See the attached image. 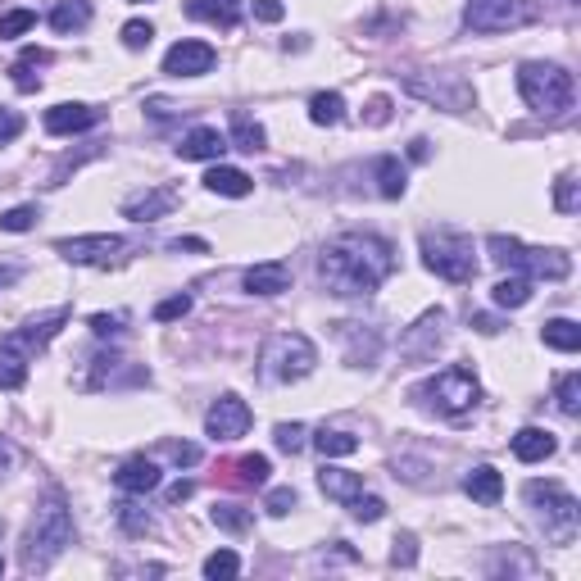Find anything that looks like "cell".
<instances>
[{"mask_svg": "<svg viewBox=\"0 0 581 581\" xmlns=\"http://www.w3.org/2000/svg\"><path fill=\"white\" fill-rule=\"evenodd\" d=\"M250 432V404L241 395H218L205 414V436L209 441H237Z\"/></svg>", "mask_w": 581, "mask_h": 581, "instance_id": "obj_12", "label": "cell"}, {"mask_svg": "<svg viewBox=\"0 0 581 581\" xmlns=\"http://www.w3.org/2000/svg\"><path fill=\"white\" fill-rule=\"evenodd\" d=\"M391 563H395V568H414V563H418V536L414 532H400L391 541Z\"/></svg>", "mask_w": 581, "mask_h": 581, "instance_id": "obj_42", "label": "cell"}, {"mask_svg": "<svg viewBox=\"0 0 581 581\" xmlns=\"http://www.w3.org/2000/svg\"><path fill=\"white\" fill-rule=\"evenodd\" d=\"M554 450H559V441H554L545 427H522V432L513 436V454H518L522 463H541V459H550Z\"/></svg>", "mask_w": 581, "mask_h": 581, "instance_id": "obj_23", "label": "cell"}, {"mask_svg": "<svg viewBox=\"0 0 581 581\" xmlns=\"http://www.w3.org/2000/svg\"><path fill=\"white\" fill-rule=\"evenodd\" d=\"M536 19H541V5H532V0H473L463 10V28L473 32H509Z\"/></svg>", "mask_w": 581, "mask_h": 581, "instance_id": "obj_9", "label": "cell"}, {"mask_svg": "<svg viewBox=\"0 0 581 581\" xmlns=\"http://www.w3.org/2000/svg\"><path fill=\"white\" fill-rule=\"evenodd\" d=\"M150 114H155V119H173V109H178V105H168V100H150Z\"/></svg>", "mask_w": 581, "mask_h": 581, "instance_id": "obj_59", "label": "cell"}, {"mask_svg": "<svg viewBox=\"0 0 581 581\" xmlns=\"http://www.w3.org/2000/svg\"><path fill=\"white\" fill-rule=\"evenodd\" d=\"M214 46L209 41H178V46H168L164 55V73L168 78H200V73L214 69Z\"/></svg>", "mask_w": 581, "mask_h": 581, "instance_id": "obj_13", "label": "cell"}, {"mask_svg": "<svg viewBox=\"0 0 581 581\" xmlns=\"http://www.w3.org/2000/svg\"><path fill=\"white\" fill-rule=\"evenodd\" d=\"M227 146L246 150V155H259V150L268 146V137H264V128H259L255 119H246V114H237V119H232V141H227Z\"/></svg>", "mask_w": 581, "mask_h": 581, "instance_id": "obj_32", "label": "cell"}, {"mask_svg": "<svg viewBox=\"0 0 581 581\" xmlns=\"http://www.w3.org/2000/svg\"><path fill=\"white\" fill-rule=\"evenodd\" d=\"M191 314V296H168L155 305V323H173V318H187Z\"/></svg>", "mask_w": 581, "mask_h": 581, "instance_id": "obj_48", "label": "cell"}, {"mask_svg": "<svg viewBox=\"0 0 581 581\" xmlns=\"http://www.w3.org/2000/svg\"><path fill=\"white\" fill-rule=\"evenodd\" d=\"M250 10H255V19H259V23H277V19L286 14V5H282V0H255Z\"/></svg>", "mask_w": 581, "mask_h": 581, "instance_id": "obj_53", "label": "cell"}, {"mask_svg": "<svg viewBox=\"0 0 581 581\" xmlns=\"http://www.w3.org/2000/svg\"><path fill=\"white\" fill-rule=\"evenodd\" d=\"M91 23V0H60L55 10H50V28L55 32H82Z\"/></svg>", "mask_w": 581, "mask_h": 581, "instance_id": "obj_27", "label": "cell"}, {"mask_svg": "<svg viewBox=\"0 0 581 581\" xmlns=\"http://www.w3.org/2000/svg\"><path fill=\"white\" fill-rule=\"evenodd\" d=\"M541 341L550 345V350H559V355H572V350H581V327L572 323V318H550V323L541 327Z\"/></svg>", "mask_w": 581, "mask_h": 581, "instance_id": "obj_28", "label": "cell"}, {"mask_svg": "<svg viewBox=\"0 0 581 581\" xmlns=\"http://www.w3.org/2000/svg\"><path fill=\"white\" fill-rule=\"evenodd\" d=\"M32 64H50V50H23V60L10 64L14 87H19V91H37L41 87V73H32Z\"/></svg>", "mask_w": 581, "mask_h": 581, "instance_id": "obj_34", "label": "cell"}, {"mask_svg": "<svg viewBox=\"0 0 581 581\" xmlns=\"http://www.w3.org/2000/svg\"><path fill=\"white\" fill-rule=\"evenodd\" d=\"M132 5H137V0H132Z\"/></svg>", "mask_w": 581, "mask_h": 581, "instance_id": "obj_63", "label": "cell"}, {"mask_svg": "<svg viewBox=\"0 0 581 581\" xmlns=\"http://www.w3.org/2000/svg\"><path fill=\"white\" fill-rule=\"evenodd\" d=\"M527 504L536 509V522L550 541L568 545L577 536V522H581V504L572 491H563L559 482H527Z\"/></svg>", "mask_w": 581, "mask_h": 581, "instance_id": "obj_5", "label": "cell"}, {"mask_svg": "<svg viewBox=\"0 0 581 581\" xmlns=\"http://www.w3.org/2000/svg\"><path fill=\"white\" fill-rule=\"evenodd\" d=\"M554 400H559V409L568 418H577L581 414V373H563L554 382Z\"/></svg>", "mask_w": 581, "mask_h": 581, "instance_id": "obj_35", "label": "cell"}, {"mask_svg": "<svg viewBox=\"0 0 581 581\" xmlns=\"http://www.w3.org/2000/svg\"><path fill=\"white\" fill-rule=\"evenodd\" d=\"M518 91L536 114H563L572 105V73L559 69V64L532 60L518 69Z\"/></svg>", "mask_w": 581, "mask_h": 581, "instance_id": "obj_7", "label": "cell"}, {"mask_svg": "<svg viewBox=\"0 0 581 581\" xmlns=\"http://www.w3.org/2000/svg\"><path fill=\"white\" fill-rule=\"evenodd\" d=\"M473 327L482 336H495V332H500V318H495V314H473Z\"/></svg>", "mask_w": 581, "mask_h": 581, "instance_id": "obj_57", "label": "cell"}, {"mask_svg": "<svg viewBox=\"0 0 581 581\" xmlns=\"http://www.w3.org/2000/svg\"><path fill=\"white\" fill-rule=\"evenodd\" d=\"M423 264L436 277H445V282H473L477 277L473 241L463 237V232H445V227L423 232Z\"/></svg>", "mask_w": 581, "mask_h": 581, "instance_id": "obj_8", "label": "cell"}, {"mask_svg": "<svg viewBox=\"0 0 581 581\" xmlns=\"http://www.w3.org/2000/svg\"><path fill=\"white\" fill-rule=\"evenodd\" d=\"M64 323H69V309H50L41 318H28L0 341V391H19L28 382V364L37 359V350H46V341H55Z\"/></svg>", "mask_w": 581, "mask_h": 581, "instance_id": "obj_3", "label": "cell"}, {"mask_svg": "<svg viewBox=\"0 0 581 581\" xmlns=\"http://www.w3.org/2000/svg\"><path fill=\"white\" fill-rule=\"evenodd\" d=\"M341 119H345L341 91H318V96L309 100V123H318V128H336Z\"/></svg>", "mask_w": 581, "mask_h": 581, "instance_id": "obj_31", "label": "cell"}, {"mask_svg": "<svg viewBox=\"0 0 581 581\" xmlns=\"http://www.w3.org/2000/svg\"><path fill=\"white\" fill-rule=\"evenodd\" d=\"M114 486H119V491H128V495H150L159 486V463L146 459V454H132V459L119 463Z\"/></svg>", "mask_w": 581, "mask_h": 581, "instance_id": "obj_19", "label": "cell"}, {"mask_svg": "<svg viewBox=\"0 0 581 581\" xmlns=\"http://www.w3.org/2000/svg\"><path fill=\"white\" fill-rule=\"evenodd\" d=\"M150 41H155V28H150L146 19H132V23H123V46H128V50H146Z\"/></svg>", "mask_w": 581, "mask_h": 581, "instance_id": "obj_46", "label": "cell"}, {"mask_svg": "<svg viewBox=\"0 0 581 581\" xmlns=\"http://www.w3.org/2000/svg\"><path fill=\"white\" fill-rule=\"evenodd\" d=\"M273 445L282 454H300V450H305V427H300V423H277L273 427Z\"/></svg>", "mask_w": 581, "mask_h": 581, "instance_id": "obj_40", "label": "cell"}, {"mask_svg": "<svg viewBox=\"0 0 581 581\" xmlns=\"http://www.w3.org/2000/svg\"><path fill=\"white\" fill-rule=\"evenodd\" d=\"M168 250H173V255H182V250H191V255H205L209 241H200V237H178V241H168Z\"/></svg>", "mask_w": 581, "mask_h": 581, "instance_id": "obj_54", "label": "cell"}, {"mask_svg": "<svg viewBox=\"0 0 581 581\" xmlns=\"http://www.w3.org/2000/svg\"><path fill=\"white\" fill-rule=\"evenodd\" d=\"M41 209L37 205H14L0 214V232H28V227H37Z\"/></svg>", "mask_w": 581, "mask_h": 581, "instance_id": "obj_39", "label": "cell"}, {"mask_svg": "<svg viewBox=\"0 0 581 581\" xmlns=\"http://www.w3.org/2000/svg\"><path fill=\"white\" fill-rule=\"evenodd\" d=\"M214 522L223 527V532H246L250 509H241V504H214Z\"/></svg>", "mask_w": 581, "mask_h": 581, "instance_id": "obj_41", "label": "cell"}, {"mask_svg": "<svg viewBox=\"0 0 581 581\" xmlns=\"http://www.w3.org/2000/svg\"><path fill=\"white\" fill-rule=\"evenodd\" d=\"M164 454L173 463H182V468H191V463H200V445H187V441H168Z\"/></svg>", "mask_w": 581, "mask_h": 581, "instance_id": "obj_49", "label": "cell"}, {"mask_svg": "<svg viewBox=\"0 0 581 581\" xmlns=\"http://www.w3.org/2000/svg\"><path fill=\"white\" fill-rule=\"evenodd\" d=\"M364 123H373V128H382V123H391V100H386V96H373V100H368V114H364Z\"/></svg>", "mask_w": 581, "mask_h": 581, "instance_id": "obj_52", "label": "cell"}, {"mask_svg": "<svg viewBox=\"0 0 581 581\" xmlns=\"http://www.w3.org/2000/svg\"><path fill=\"white\" fill-rule=\"evenodd\" d=\"M414 400L423 404L427 414L463 418L468 409H477V400H482V382H477L468 368H441L436 377H427V382L418 386Z\"/></svg>", "mask_w": 581, "mask_h": 581, "instance_id": "obj_4", "label": "cell"}, {"mask_svg": "<svg viewBox=\"0 0 581 581\" xmlns=\"http://www.w3.org/2000/svg\"><path fill=\"white\" fill-rule=\"evenodd\" d=\"M0 532H5V522H0Z\"/></svg>", "mask_w": 581, "mask_h": 581, "instance_id": "obj_61", "label": "cell"}, {"mask_svg": "<svg viewBox=\"0 0 581 581\" xmlns=\"http://www.w3.org/2000/svg\"><path fill=\"white\" fill-rule=\"evenodd\" d=\"M427 155H432V150H427V141H423V137H418V141H414V146H409V159H418V164H423V159H427Z\"/></svg>", "mask_w": 581, "mask_h": 581, "instance_id": "obj_60", "label": "cell"}, {"mask_svg": "<svg viewBox=\"0 0 581 581\" xmlns=\"http://www.w3.org/2000/svg\"><path fill=\"white\" fill-rule=\"evenodd\" d=\"M96 123H100V109L82 105V100H64V105L46 109V132H55V137H73V132H87Z\"/></svg>", "mask_w": 581, "mask_h": 581, "instance_id": "obj_18", "label": "cell"}, {"mask_svg": "<svg viewBox=\"0 0 581 581\" xmlns=\"http://www.w3.org/2000/svg\"><path fill=\"white\" fill-rule=\"evenodd\" d=\"M441 341H445V309H427V314L400 336V355L409 359V364H432Z\"/></svg>", "mask_w": 581, "mask_h": 581, "instance_id": "obj_11", "label": "cell"}, {"mask_svg": "<svg viewBox=\"0 0 581 581\" xmlns=\"http://www.w3.org/2000/svg\"><path fill=\"white\" fill-rule=\"evenodd\" d=\"M395 273V246L377 232H345V237L327 241L318 255V277L332 296L341 300H364Z\"/></svg>", "mask_w": 581, "mask_h": 581, "instance_id": "obj_1", "label": "cell"}, {"mask_svg": "<svg viewBox=\"0 0 581 581\" xmlns=\"http://www.w3.org/2000/svg\"><path fill=\"white\" fill-rule=\"evenodd\" d=\"M223 150H227V137L218 128H191L182 137L178 155L182 159H223Z\"/></svg>", "mask_w": 581, "mask_h": 581, "instance_id": "obj_22", "label": "cell"}, {"mask_svg": "<svg viewBox=\"0 0 581 581\" xmlns=\"http://www.w3.org/2000/svg\"><path fill=\"white\" fill-rule=\"evenodd\" d=\"M241 572V554L237 550H214L205 559V577L209 581H232Z\"/></svg>", "mask_w": 581, "mask_h": 581, "instance_id": "obj_36", "label": "cell"}, {"mask_svg": "<svg viewBox=\"0 0 581 581\" xmlns=\"http://www.w3.org/2000/svg\"><path fill=\"white\" fill-rule=\"evenodd\" d=\"M191 491H196V482H173V486H168V504L191 500Z\"/></svg>", "mask_w": 581, "mask_h": 581, "instance_id": "obj_58", "label": "cell"}, {"mask_svg": "<svg viewBox=\"0 0 581 581\" xmlns=\"http://www.w3.org/2000/svg\"><path fill=\"white\" fill-rule=\"evenodd\" d=\"M395 477H404V482H423V463L400 459V463H395Z\"/></svg>", "mask_w": 581, "mask_h": 581, "instance_id": "obj_55", "label": "cell"}, {"mask_svg": "<svg viewBox=\"0 0 581 581\" xmlns=\"http://www.w3.org/2000/svg\"><path fill=\"white\" fill-rule=\"evenodd\" d=\"M241 286H246L250 296H282V291H291V268L286 264H255L241 273Z\"/></svg>", "mask_w": 581, "mask_h": 581, "instance_id": "obj_20", "label": "cell"}, {"mask_svg": "<svg viewBox=\"0 0 581 581\" xmlns=\"http://www.w3.org/2000/svg\"><path fill=\"white\" fill-rule=\"evenodd\" d=\"M19 132H23V114H19V109L0 105V146H5V141H14Z\"/></svg>", "mask_w": 581, "mask_h": 581, "instance_id": "obj_50", "label": "cell"}, {"mask_svg": "<svg viewBox=\"0 0 581 581\" xmlns=\"http://www.w3.org/2000/svg\"><path fill=\"white\" fill-rule=\"evenodd\" d=\"M409 91H414V96H423V100H432V105L454 109V114H463V109L473 105V91H468V82H463V78H436V82L409 78Z\"/></svg>", "mask_w": 581, "mask_h": 581, "instance_id": "obj_17", "label": "cell"}, {"mask_svg": "<svg viewBox=\"0 0 581 581\" xmlns=\"http://www.w3.org/2000/svg\"><path fill=\"white\" fill-rule=\"evenodd\" d=\"M232 473H237V482H241V486H264L273 468H268L264 454H246V459L232 463Z\"/></svg>", "mask_w": 581, "mask_h": 581, "instance_id": "obj_37", "label": "cell"}, {"mask_svg": "<svg viewBox=\"0 0 581 581\" xmlns=\"http://www.w3.org/2000/svg\"><path fill=\"white\" fill-rule=\"evenodd\" d=\"M300 504V495L291 491V486H277V491H268V500H264V509L273 513V518H286V513L296 509Z\"/></svg>", "mask_w": 581, "mask_h": 581, "instance_id": "obj_47", "label": "cell"}, {"mask_svg": "<svg viewBox=\"0 0 581 581\" xmlns=\"http://www.w3.org/2000/svg\"><path fill=\"white\" fill-rule=\"evenodd\" d=\"M19 277H23V264H0V291H10Z\"/></svg>", "mask_w": 581, "mask_h": 581, "instance_id": "obj_56", "label": "cell"}, {"mask_svg": "<svg viewBox=\"0 0 581 581\" xmlns=\"http://www.w3.org/2000/svg\"><path fill=\"white\" fill-rule=\"evenodd\" d=\"M318 486H323L327 500L350 504L359 491H364V477H359V473H345V468H323V473H318Z\"/></svg>", "mask_w": 581, "mask_h": 581, "instance_id": "obj_25", "label": "cell"}, {"mask_svg": "<svg viewBox=\"0 0 581 581\" xmlns=\"http://www.w3.org/2000/svg\"><path fill=\"white\" fill-rule=\"evenodd\" d=\"M491 300L500 309H522L527 305V300H532V277H500V282H495V291H491Z\"/></svg>", "mask_w": 581, "mask_h": 581, "instance_id": "obj_30", "label": "cell"}, {"mask_svg": "<svg viewBox=\"0 0 581 581\" xmlns=\"http://www.w3.org/2000/svg\"><path fill=\"white\" fill-rule=\"evenodd\" d=\"M336 332H341L345 341V359L355 368H373L377 355H382V332L377 327H364V323H336Z\"/></svg>", "mask_w": 581, "mask_h": 581, "instance_id": "obj_16", "label": "cell"}, {"mask_svg": "<svg viewBox=\"0 0 581 581\" xmlns=\"http://www.w3.org/2000/svg\"><path fill=\"white\" fill-rule=\"evenodd\" d=\"M173 209H178V191L173 187H146V191L123 200V218H132V223H159V218H168Z\"/></svg>", "mask_w": 581, "mask_h": 581, "instance_id": "obj_15", "label": "cell"}, {"mask_svg": "<svg viewBox=\"0 0 581 581\" xmlns=\"http://www.w3.org/2000/svg\"><path fill=\"white\" fill-rule=\"evenodd\" d=\"M314 445H318V454H323V459H345V454L359 450V436L336 432V427H323V432L314 436Z\"/></svg>", "mask_w": 581, "mask_h": 581, "instance_id": "obj_33", "label": "cell"}, {"mask_svg": "<svg viewBox=\"0 0 581 581\" xmlns=\"http://www.w3.org/2000/svg\"><path fill=\"white\" fill-rule=\"evenodd\" d=\"M119 527L128 536H146L150 532V513H141V504H119Z\"/></svg>", "mask_w": 581, "mask_h": 581, "instance_id": "obj_44", "label": "cell"}, {"mask_svg": "<svg viewBox=\"0 0 581 581\" xmlns=\"http://www.w3.org/2000/svg\"><path fill=\"white\" fill-rule=\"evenodd\" d=\"M55 255L82 268H119L132 255V241L109 237V232H91V237H64L55 241Z\"/></svg>", "mask_w": 581, "mask_h": 581, "instance_id": "obj_10", "label": "cell"}, {"mask_svg": "<svg viewBox=\"0 0 581 581\" xmlns=\"http://www.w3.org/2000/svg\"><path fill=\"white\" fill-rule=\"evenodd\" d=\"M123 323H128L123 314H96V318H91V332H96V336H119Z\"/></svg>", "mask_w": 581, "mask_h": 581, "instance_id": "obj_51", "label": "cell"}, {"mask_svg": "<svg viewBox=\"0 0 581 581\" xmlns=\"http://www.w3.org/2000/svg\"><path fill=\"white\" fill-rule=\"evenodd\" d=\"M463 491L473 495L477 504H500V495H504V477L495 473L491 463H482V468H473V473L463 477Z\"/></svg>", "mask_w": 581, "mask_h": 581, "instance_id": "obj_26", "label": "cell"}, {"mask_svg": "<svg viewBox=\"0 0 581 581\" xmlns=\"http://www.w3.org/2000/svg\"><path fill=\"white\" fill-rule=\"evenodd\" d=\"M0 572H5V563H0Z\"/></svg>", "mask_w": 581, "mask_h": 581, "instance_id": "obj_62", "label": "cell"}, {"mask_svg": "<svg viewBox=\"0 0 581 581\" xmlns=\"http://www.w3.org/2000/svg\"><path fill=\"white\" fill-rule=\"evenodd\" d=\"M377 191H382L386 200H400L404 191H409V173H404V164L395 155L377 159Z\"/></svg>", "mask_w": 581, "mask_h": 581, "instance_id": "obj_29", "label": "cell"}, {"mask_svg": "<svg viewBox=\"0 0 581 581\" xmlns=\"http://www.w3.org/2000/svg\"><path fill=\"white\" fill-rule=\"evenodd\" d=\"M345 509L355 513L359 522H377V518H382V513H386V500H382V495H364V491H359L355 500L345 504Z\"/></svg>", "mask_w": 581, "mask_h": 581, "instance_id": "obj_43", "label": "cell"}, {"mask_svg": "<svg viewBox=\"0 0 581 581\" xmlns=\"http://www.w3.org/2000/svg\"><path fill=\"white\" fill-rule=\"evenodd\" d=\"M205 187L214 191V196H232V200H241V196H250V191H255V178H250V173H241V168L214 164V168L205 173Z\"/></svg>", "mask_w": 581, "mask_h": 581, "instance_id": "obj_21", "label": "cell"}, {"mask_svg": "<svg viewBox=\"0 0 581 581\" xmlns=\"http://www.w3.org/2000/svg\"><path fill=\"white\" fill-rule=\"evenodd\" d=\"M69 545H73V513H69V504H64L60 491H50L46 500L37 504V513L28 518V532H23V545H19L23 572L50 568Z\"/></svg>", "mask_w": 581, "mask_h": 581, "instance_id": "obj_2", "label": "cell"}, {"mask_svg": "<svg viewBox=\"0 0 581 581\" xmlns=\"http://www.w3.org/2000/svg\"><path fill=\"white\" fill-rule=\"evenodd\" d=\"M577 173H563L559 182H554V209H559V214H577L581 209V196H577Z\"/></svg>", "mask_w": 581, "mask_h": 581, "instance_id": "obj_38", "label": "cell"}, {"mask_svg": "<svg viewBox=\"0 0 581 581\" xmlns=\"http://www.w3.org/2000/svg\"><path fill=\"white\" fill-rule=\"evenodd\" d=\"M32 23H37V14H32V10H10L5 19H0V41H10V37H23V32H32Z\"/></svg>", "mask_w": 581, "mask_h": 581, "instance_id": "obj_45", "label": "cell"}, {"mask_svg": "<svg viewBox=\"0 0 581 581\" xmlns=\"http://www.w3.org/2000/svg\"><path fill=\"white\" fill-rule=\"evenodd\" d=\"M513 273H522V277H545V282H563V277L572 273V259L563 255V250L522 246L518 250V264H513Z\"/></svg>", "mask_w": 581, "mask_h": 581, "instance_id": "obj_14", "label": "cell"}, {"mask_svg": "<svg viewBox=\"0 0 581 581\" xmlns=\"http://www.w3.org/2000/svg\"><path fill=\"white\" fill-rule=\"evenodd\" d=\"M187 14L200 19V23H214V28H223V32H232L241 23V14H237L232 0H187Z\"/></svg>", "mask_w": 581, "mask_h": 581, "instance_id": "obj_24", "label": "cell"}, {"mask_svg": "<svg viewBox=\"0 0 581 581\" xmlns=\"http://www.w3.org/2000/svg\"><path fill=\"white\" fill-rule=\"evenodd\" d=\"M259 368H264L268 382H300V377H309L318 368V350L305 332H277L264 345Z\"/></svg>", "mask_w": 581, "mask_h": 581, "instance_id": "obj_6", "label": "cell"}]
</instances>
